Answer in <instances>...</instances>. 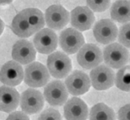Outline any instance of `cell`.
Returning a JSON list of instances; mask_svg holds the SVG:
<instances>
[{
	"mask_svg": "<svg viewBox=\"0 0 130 120\" xmlns=\"http://www.w3.org/2000/svg\"><path fill=\"white\" fill-rule=\"evenodd\" d=\"M47 27L55 31L63 29L70 21V13L59 4H53L47 7L44 17Z\"/></svg>",
	"mask_w": 130,
	"mask_h": 120,
	"instance_id": "obj_8",
	"label": "cell"
},
{
	"mask_svg": "<svg viewBox=\"0 0 130 120\" xmlns=\"http://www.w3.org/2000/svg\"><path fill=\"white\" fill-rule=\"evenodd\" d=\"M20 94L16 89L7 86L0 87V111L12 113L19 106Z\"/></svg>",
	"mask_w": 130,
	"mask_h": 120,
	"instance_id": "obj_17",
	"label": "cell"
},
{
	"mask_svg": "<svg viewBox=\"0 0 130 120\" xmlns=\"http://www.w3.org/2000/svg\"><path fill=\"white\" fill-rule=\"evenodd\" d=\"M23 78V68L14 60L7 62L0 69V81L7 87H17L21 83Z\"/></svg>",
	"mask_w": 130,
	"mask_h": 120,
	"instance_id": "obj_12",
	"label": "cell"
},
{
	"mask_svg": "<svg viewBox=\"0 0 130 120\" xmlns=\"http://www.w3.org/2000/svg\"><path fill=\"white\" fill-rule=\"evenodd\" d=\"M20 104L22 112L26 114L39 113L44 106V98L42 93L34 88H29L21 94Z\"/></svg>",
	"mask_w": 130,
	"mask_h": 120,
	"instance_id": "obj_7",
	"label": "cell"
},
{
	"mask_svg": "<svg viewBox=\"0 0 130 120\" xmlns=\"http://www.w3.org/2000/svg\"><path fill=\"white\" fill-rule=\"evenodd\" d=\"M70 23L74 29L79 31H85L91 29L95 21L93 12L88 7L79 6L71 11Z\"/></svg>",
	"mask_w": 130,
	"mask_h": 120,
	"instance_id": "obj_13",
	"label": "cell"
},
{
	"mask_svg": "<svg viewBox=\"0 0 130 120\" xmlns=\"http://www.w3.org/2000/svg\"><path fill=\"white\" fill-rule=\"evenodd\" d=\"M3 30H4V23L2 21V19L0 18V35H2V33L3 32Z\"/></svg>",
	"mask_w": 130,
	"mask_h": 120,
	"instance_id": "obj_29",
	"label": "cell"
},
{
	"mask_svg": "<svg viewBox=\"0 0 130 120\" xmlns=\"http://www.w3.org/2000/svg\"><path fill=\"white\" fill-rule=\"evenodd\" d=\"M13 1V0H0V5H6L9 4Z\"/></svg>",
	"mask_w": 130,
	"mask_h": 120,
	"instance_id": "obj_28",
	"label": "cell"
},
{
	"mask_svg": "<svg viewBox=\"0 0 130 120\" xmlns=\"http://www.w3.org/2000/svg\"><path fill=\"white\" fill-rule=\"evenodd\" d=\"M6 120H29L28 114L22 111H13L12 112Z\"/></svg>",
	"mask_w": 130,
	"mask_h": 120,
	"instance_id": "obj_26",
	"label": "cell"
},
{
	"mask_svg": "<svg viewBox=\"0 0 130 120\" xmlns=\"http://www.w3.org/2000/svg\"><path fill=\"white\" fill-rule=\"evenodd\" d=\"M87 4L92 12L102 13L110 7V0H87Z\"/></svg>",
	"mask_w": 130,
	"mask_h": 120,
	"instance_id": "obj_23",
	"label": "cell"
},
{
	"mask_svg": "<svg viewBox=\"0 0 130 120\" xmlns=\"http://www.w3.org/2000/svg\"><path fill=\"white\" fill-rule=\"evenodd\" d=\"M118 40L120 44L125 48H129L130 46V25L128 23L124 24L118 31Z\"/></svg>",
	"mask_w": 130,
	"mask_h": 120,
	"instance_id": "obj_24",
	"label": "cell"
},
{
	"mask_svg": "<svg viewBox=\"0 0 130 120\" xmlns=\"http://www.w3.org/2000/svg\"><path fill=\"white\" fill-rule=\"evenodd\" d=\"M77 61L84 69L94 68L103 61L101 49L94 44H84L78 51Z\"/></svg>",
	"mask_w": 130,
	"mask_h": 120,
	"instance_id": "obj_5",
	"label": "cell"
},
{
	"mask_svg": "<svg viewBox=\"0 0 130 120\" xmlns=\"http://www.w3.org/2000/svg\"><path fill=\"white\" fill-rule=\"evenodd\" d=\"M118 27L110 19H102L95 24L93 35L96 41L102 44H109L117 38Z\"/></svg>",
	"mask_w": 130,
	"mask_h": 120,
	"instance_id": "obj_14",
	"label": "cell"
},
{
	"mask_svg": "<svg viewBox=\"0 0 130 120\" xmlns=\"http://www.w3.org/2000/svg\"><path fill=\"white\" fill-rule=\"evenodd\" d=\"M38 120H62V118L58 110L53 108H49L40 114Z\"/></svg>",
	"mask_w": 130,
	"mask_h": 120,
	"instance_id": "obj_25",
	"label": "cell"
},
{
	"mask_svg": "<svg viewBox=\"0 0 130 120\" xmlns=\"http://www.w3.org/2000/svg\"><path fill=\"white\" fill-rule=\"evenodd\" d=\"M89 79L93 88L98 91H106L113 87L115 73L106 64H101L92 68Z\"/></svg>",
	"mask_w": 130,
	"mask_h": 120,
	"instance_id": "obj_6",
	"label": "cell"
},
{
	"mask_svg": "<svg viewBox=\"0 0 130 120\" xmlns=\"http://www.w3.org/2000/svg\"><path fill=\"white\" fill-rule=\"evenodd\" d=\"M102 58L106 66L110 68L119 69L129 62V52L122 44L112 43L104 48Z\"/></svg>",
	"mask_w": 130,
	"mask_h": 120,
	"instance_id": "obj_2",
	"label": "cell"
},
{
	"mask_svg": "<svg viewBox=\"0 0 130 120\" xmlns=\"http://www.w3.org/2000/svg\"><path fill=\"white\" fill-rule=\"evenodd\" d=\"M117 88L123 91L128 92L130 90V67L128 65L124 67L118 71L116 76L115 77V82Z\"/></svg>",
	"mask_w": 130,
	"mask_h": 120,
	"instance_id": "obj_22",
	"label": "cell"
},
{
	"mask_svg": "<svg viewBox=\"0 0 130 120\" xmlns=\"http://www.w3.org/2000/svg\"><path fill=\"white\" fill-rule=\"evenodd\" d=\"M89 120H116V114L110 107L106 104L99 103L90 110Z\"/></svg>",
	"mask_w": 130,
	"mask_h": 120,
	"instance_id": "obj_21",
	"label": "cell"
},
{
	"mask_svg": "<svg viewBox=\"0 0 130 120\" xmlns=\"http://www.w3.org/2000/svg\"><path fill=\"white\" fill-rule=\"evenodd\" d=\"M12 57L15 62L21 65H26L34 62L36 58V50L33 44L26 40H17L12 50Z\"/></svg>",
	"mask_w": 130,
	"mask_h": 120,
	"instance_id": "obj_15",
	"label": "cell"
},
{
	"mask_svg": "<svg viewBox=\"0 0 130 120\" xmlns=\"http://www.w3.org/2000/svg\"><path fill=\"white\" fill-rule=\"evenodd\" d=\"M111 18L119 23H128L130 19V5L128 0H117L110 7Z\"/></svg>",
	"mask_w": 130,
	"mask_h": 120,
	"instance_id": "obj_18",
	"label": "cell"
},
{
	"mask_svg": "<svg viewBox=\"0 0 130 120\" xmlns=\"http://www.w3.org/2000/svg\"><path fill=\"white\" fill-rule=\"evenodd\" d=\"M58 44V37L53 30L43 28L36 32L33 40L35 50L42 54H50L56 50Z\"/></svg>",
	"mask_w": 130,
	"mask_h": 120,
	"instance_id": "obj_4",
	"label": "cell"
},
{
	"mask_svg": "<svg viewBox=\"0 0 130 120\" xmlns=\"http://www.w3.org/2000/svg\"><path fill=\"white\" fill-rule=\"evenodd\" d=\"M23 80L28 87L39 88L47 84L50 80V74L47 67L41 63L32 62L25 67Z\"/></svg>",
	"mask_w": 130,
	"mask_h": 120,
	"instance_id": "obj_3",
	"label": "cell"
},
{
	"mask_svg": "<svg viewBox=\"0 0 130 120\" xmlns=\"http://www.w3.org/2000/svg\"><path fill=\"white\" fill-rule=\"evenodd\" d=\"M65 86L68 93L73 95H81L89 91L91 82L88 75L79 70H75L66 77Z\"/></svg>",
	"mask_w": 130,
	"mask_h": 120,
	"instance_id": "obj_11",
	"label": "cell"
},
{
	"mask_svg": "<svg viewBox=\"0 0 130 120\" xmlns=\"http://www.w3.org/2000/svg\"><path fill=\"white\" fill-rule=\"evenodd\" d=\"M69 93L61 81H53L46 85L43 96L52 106H61L68 99Z\"/></svg>",
	"mask_w": 130,
	"mask_h": 120,
	"instance_id": "obj_10",
	"label": "cell"
},
{
	"mask_svg": "<svg viewBox=\"0 0 130 120\" xmlns=\"http://www.w3.org/2000/svg\"><path fill=\"white\" fill-rule=\"evenodd\" d=\"M21 13L26 18L27 21L29 22L31 28L34 30L35 33L40 31L45 26L43 13L39 9L29 7V8L22 10Z\"/></svg>",
	"mask_w": 130,
	"mask_h": 120,
	"instance_id": "obj_20",
	"label": "cell"
},
{
	"mask_svg": "<svg viewBox=\"0 0 130 120\" xmlns=\"http://www.w3.org/2000/svg\"><path fill=\"white\" fill-rule=\"evenodd\" d=\"M59 44L66 54H74L84 44V35L74 28L62 31L59 37Z\"/></svg>",
	"mask_w": 130,
	"mask_h": 120,
	"instance_id": "obj_9",
	"label": "cell"
},
{
	"mask_svg": "<svg viewBox=\"0 0 130 120\" xmlns=\"http://www.w3.org/2000/svg\"><path fill=\"white\" fill-rule=\"evenodd\" d=\"M64 104V116L66 120H87L88 108L84 100L73 97Z\"/></svg>",
	"mask_w": 130,
	"mask_h": 120,
	"instance_id": "obj_16",
	"label": "cell"
},
{
	"mask_svg": "<svg viewBox=\"0 0 130 120\" xmlns=\"http://www.w3.org/2000/svg\"><path fill=\"white\" fill-rule=\"evenodd\" d=\"M11 28L14 34L21 38H29L33 34H35L34 30L31 28L26 18L21 12L17 14V16L13 18Z\"/></svg>",
	"mask_w": 130,
	"mask_h": 120,
	"instance_id": "obj_19",
	"label": "cell"
},
{
	"mask_svg": "<svg viewBox=\"0 0 130 120\" xmlns=\"http://www.w3.org/2000/svg\"><path fill=\"white\" fill-rule=\"evenodd\" d=\"M129 113H130V107L129 104L121 107L118 113L119 120H129Z\"/></svg>",
	"mask_w": 130,
	"mask_h": 120,
	"instance_id": "obj_27",
	"label": "cell"
},
{
	"mask_svg": "<svg viewBox=\"0 0 130 120\" xmlns=\"http://www.w3.org/2000/svg\"><path fill=\"white\" fill-rule=\"evenodd\" d=\"M48 73L54 78L62 79L66 77L71 72V60L66 54L60 51L53 52L48 56L47 61Z\"/></svg>",
	"mask_w": 130,
	"mask_h": 120,
	"instance_id": "obj_1",
	"label": "cell"
}]
</instances>
